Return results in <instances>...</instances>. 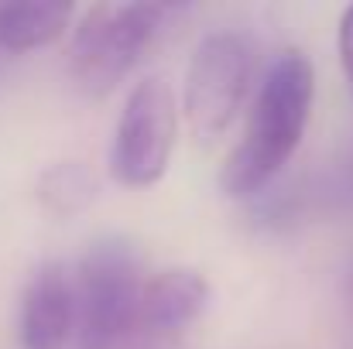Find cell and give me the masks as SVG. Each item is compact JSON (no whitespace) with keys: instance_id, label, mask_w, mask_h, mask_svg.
<instances>
[{"instance_id":"cell-2","label":"cell","mask_w":353,"mask_h":349,"mask_svg":"<svg viewBox=\"0 0 353 349\" xmlns=\"http://www.w3.org/2000/svg\"><path fill=\"white\" fill-rule=\"evenodd\" d=\"M144 277L137 253L120 236H100L76 264V336L72 349H114L137 329Z\"/></svg>"},{"instance_id":"cell-3","label":"cell","mask_w":353,"mask_h":349,"mask_svg":"<svg viewBox=\"0 0 353 349\" xmlns=\"http://www.w3.org/2000/svg\"><path fill=\"white\" fill-rule=\"evenodd\" d=\"M165 3H97L83 14L69 45V69L83 93L103 96L137 65L161 31Z\"/></svg>"},{"instance_id":"cell-4","label":"cell","mask_w":353,"mask_h":349,"mask_svg":"<svg viewBox=\"0 0 353 349\" xmlns=\"http://www.w3.org/2000/svg\"><path fill=\"white\" fill-rule=\"evenodd\" d=\"M254 45L243 31L216 28L199 38L185 69V120L196 137H220L250 96Z\"/></svg>"},{"instance_id":"cell-10","label":"cell","mask_w":353,"mask_h":349,"mask_svg":"<svg viewBox=\"0 0 353 349\" xmlns=\"http://www.w3.org/2000/svg\"><path fill=\"white\" fill-rule=\"evenodd\" d=\"M340 62H343V72H347V83H350L353 93V3L340 17Z\"/></svg>"},{"instance_id":"cell-9","label":"cell","mask_w":353,"mask_h":349,"mask_svg":"<svg viewBox=\"0 0 353 349\" xmlns=\"http://www.w3.org/2000/svg\"><path fill=\"white\" fill-rule=\"evenodd\" d=\"M34 192L45 202V209H52L59 216H72V213H79L83 206L93 202L97 178L83 161H55L38 175Z\"/></svg>"},{"instance_id":"cell-7","label":"cell","mask_w":353,"mask_h":349,"mask_svg":"<svg viewBox=\"0 0 353 349\" xmlns=\"http://www.w3.org/2000/svg\"><path fill=\"white\" fill-rule=\"evenodd\" d=\"M213 302V288L196 267H165L144 277L137 298V332L175 336L189 329Z\"/></svg>"},{"instance_id":"cell-1","label":"cell","mask_w":353,"mask_h":349,"mask_svg":"<svg viewBox=\"0 0 353 349\" xmlns=\"http://www.w3.org/2000/svg\"><path fill=\"white\" fill-rule=\"evenodd\" d=\"M316 100L312 62L299 48L278 52L247 107L243 134L220 168V189L234 199L261 192L302 144Z\"/></svg>"},{"instance_id":"cell-8","label":"cell","mask_w":353,"mask_h":349,"mask_svg":"<svg viewBox=\"0 0 353 349\" xmlns=\"http://www.w3.org/2000/svg\"><path fill=\"white\" fill-rule=\"evenodd\" d=\"M72 21V3L34 0V3H0V48L34 52L62 38Z\"/></svg>"},{"instance_id":"cell-5","label":"cell","mask_w":353,"mask_h":349,"mask_svg":"<svg viewBox=\"0 0 353 349\" xmlns=\"http://www.w3.org/2000/svg\"><path fill=\"white\" fill-rule=\"evenodd\" d=\"M175 89L161 72H151L130 86L107 154L110 175L120 185L148 189L165 178L175 147Z\"/></svg>"},{"instance_id":"cell-6","label":"cell","mask_w":353,"mask_h":349,"mask_svg":"<svg viewBox=\"0 0 353 349\" xmlns=\"http://www.w3.org/2000/svg\"><path fill=\"white\" fill-rule=\"evenodd\" d=\"M76 336V271L62 260H41L21 291V349H62Z\"/></svg>"}]
</instances>
